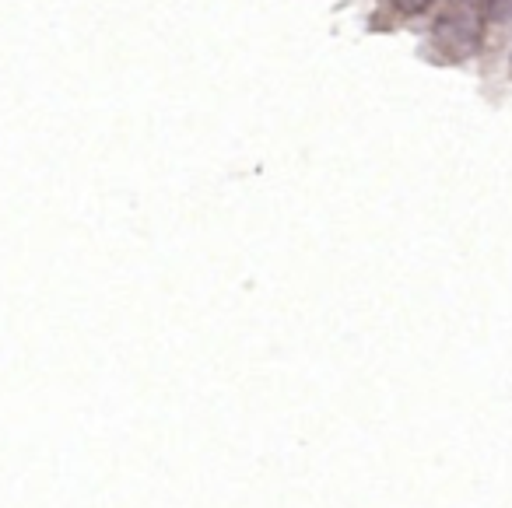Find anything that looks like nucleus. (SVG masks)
Instances as JSON below:
<instances>
[{
  "label": "nucleus",
  "mask_w": 512,
  "mask_h": 508,
  "mask_svg": "<svg viewBox=\"0 0 512 508\" xmlns=\"http://www.w3.org/2000/svg\"><path fill=\"white\" fill-rule=\"evenodd\" d=\"M393 11H400V15H421V11H428L435 4V0H386Z\"/></svg>",
  "instance_id": "nucleus-2"
},
{
  "label": "nucleus",
  "mask_w": 512,
  "mask_h": 508,
  "mask_svg": "<svg viewBox=\"0 0 512 508\" xmlns=\"http://www.w3.org/2000/svg\"><path fill=\"white\" fill-rule=\"evenodd\" d=\"M435 43L449 53V57H470L481 43V15L474 8H456L435 22Z\"/></svg>",
  "instance_id": "nucleus-1"
}]
</instances>
